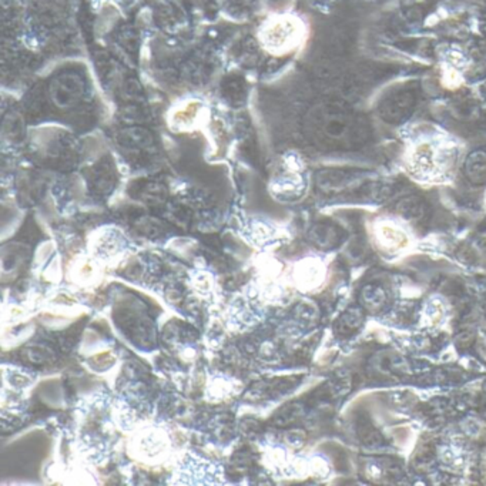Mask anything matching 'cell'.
Here are the masks:
<instances>
[{
    "instance_id": "6da1fadb",
    "label": "cell",
    "mask_w": 486,
    "mask_h": 486,
    "mask_svg": "<svg viewBox=\"0 0 486 486\" xmlns=\"http://www.w3.org/2000/svg\"><path fill=\"white\" fill-rule=\"evenodd\" d=\"M457 154V144L450 136L442 133L418 137L410 146L408 161L415 174L425 177L442 176L452 167Z\"/></svg>"
},
{
    "instance_id": "7a4b0ae2",
    "label": "cell",
    "mask_w": 486,
    "mask_h": 486,
    "mask_svg": "<svg viewBox=\"0 0 486 486\" xmlns=\"http://www.w3.org/2000/svg\"><path fill=\"white\" fill-rule=\"evenodd\" d=\"M377 239L382 249L396 251L407 244V234L392 224H381L377 228Z\"/></svg>"
}]
</instances>
